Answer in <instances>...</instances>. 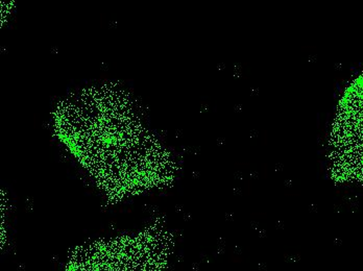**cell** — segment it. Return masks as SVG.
I'll return each mask as SVG.
<instances>
[{
  "label": "cell",
  "mask_w": 363,
  "mask_h": 271,
  "mask_svg": "<svg viewBox=\"0 0 363 271\" xmlns=\"http://www.w3.org/2000/svg\"><path fill=\"white\" fill-rule=\"evenodd\" d=\"M332 161L345 180L363 183V76L347 89L331 139Z\"/></svg>",
  "instance_id": "1"
}]
</instances>
